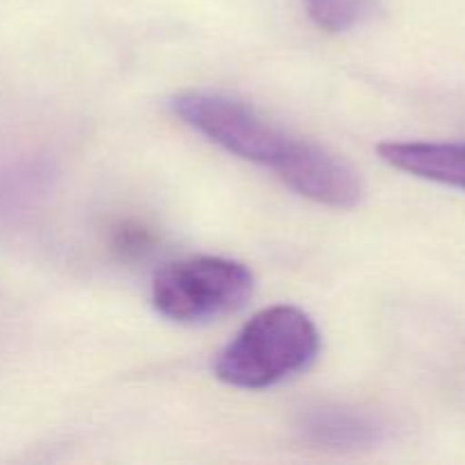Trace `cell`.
I'll list each match as a JSON object with an SVG mask.
<instances>
[{"label": "cell", "mask_w": 465, "mask_h": 465, "mask_svg": "<svg viewBox=\"0 0 465 465\" xmlns=\"http://www.w3.org/2000/svg\"><path fill=\"white\" fill-rule=\"evenodd\" d=\"M171 107L186 125L221 145L223 150L245 162L271 168L277 177L284 173L302 143L230 95L184 91L173 98Z\"/></svg>", "instance_id": "3"}, {"label": "cell", "mask_w": 465, "mask_h": 465, "mask_svg": "<svg viewBox=\"0 0 465 465\" xmlns=\"http://www.w3.org/2000/svg\"><path fill=\"white\" fill-rule=\"evenodd\" d=\"M304 434L331 448H363L380 440L381 427L375 418L348 409H313L302 420Z\"/></svg>", "instance_id": "6"}, {"label": "cell", "mask_w": 465, "mask_h": 465, "mask_svg": "<svg viewBox=\"0 0 465 465\" xmlns=\"http://www.w3.org/2000/svg\"><path fill=\"white\" fill-rule=\"evenodd\" d=\"M377 150L398 171L465 191V143L389 141Z\"/></svg>", "instance_id": "5"}, {"label": "cell", "mask_w": 465, "mask_h": 465, "mask_svg": "<svg viewBox=\"0 0 465 465\" xmlns=\"http://www.w3.org/2000/svg\"><path fill=\"white\" fill-rule=\"evenodd\" d=\"M307 14L321 30L348 32L371 14V0H304Z\"/></svg>", "instance_id": "7"}, {"label": "cell", "mask_w": 465, "mask_h": 465, "mask_svg": "<svg viewBox=\"0 0 465 465\" xmlns=\"http://www.w3.org/2000/svg\"><path fill=\"white\" fill-rule=\"evenodd\" d=\"M254 291L248 266L225 257H191L154 275L153 304L173 322H207L245 307Z\"/></svg>", "instance_id": "2"}, {"label": "cell", "mask_w": 465, "mask_h": 465, "mask_svg": "<svg viewBox=\"0 0 465 465\" xmlns=\"http://www.w3.org/2000/svg\"><path fill=\"white\" fill-rule=\"evenodd\" d=\"M280 180L302 198L331 209L357 207L363 195L359 173L330 150L309 141L300 143L298 153L284 168Z\"/></svg>", "instance_id": "4"}, {"label": "cell", "mask_w": 465, "mask_h": 465, "mask_svg": "<svg viewBox=\"0 0 465 465\" xmlns=\"http://www.w3.org/2000/svg\"><path fill=\"white\" fill-rule=\"evenodd\" d=\"M321 334L312 318L289 304L254 313L216 359V377L234 389L259 391L312 366Z\"/></svg>", "instance_id": "1"}]
</instances>
